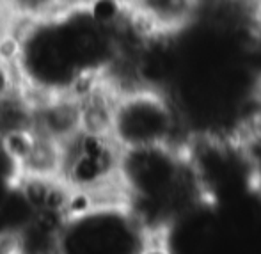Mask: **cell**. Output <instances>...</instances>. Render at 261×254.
I'll list each match as a JSON object with an SVG mask.
<instances>
[{
  "instance_id": "5b68a950",
  "label": "cell",
  "mask_w": 261,
  "mask_h": 254,
  "mask_svg": "<svg viewBox=\"0 0 261 254\" xmlns=\"http://www.w3.org/2000/svg\"><path fill=\"white\" fill-rule=\"evenodd\" d=\"M64 201L57 199L45 206L32 224L11 242L4 254H59L57 252V227L59 215Z\"/></svg>"
},
{
  "instance_id": "7a4b0ae2",
  "label": "cell",
  "mask_w": 261,
  "mask_h": 254,
  "mask_svg": "<svg viewBox=\"0 0 261 254\" xmlns=\"http://www.w3.org/2000/svg\"><path fill=\"white\" fill-rule=\"evenodd\" d=\"M110 190L162 237L197 208L208 206L190 158L189 142L116 153Z\"/></svg>"
},
{
  "instance_id": "52a82bcc",
  "label": "cell",
  "mask_w": 261,
  "mask_h": 254,
  "mask_svg": "<svg viewBox=\"0 0 261 254\" xmlns=\"http://www.w3.org/2000/svg\"><path fill=\"white\" fill-rule=\"evenodd\" d=\"M16 87L13 84L9 73V66H7V59H6V50H4V32L0 36V94L6 93V91Z\"/></svg>"
},
{
  "instance_id": "8992f818",
  "label": "cell",
  "mask_w": 261,
  "mask_h": 254,
  "mask_svg": "<svg viewBox=\"0 0 261 254\" xmlns=\"http://www.w3.org/2000/svg\"><path fill=\"white\" fill-rule=\"evenodd\" d=\"M27 180L21 139L0 132V201Z\"/></svg>"
},
{
  "instance_id": "277c9868",
  "label": "cell",
  "mask_w": 261,
  "mask_h": 254,
  "mask_svg": "<svg viewBox=\"0 0 261 254\" xmlns=\"http://www.w3.org/2000/svg\"><path fill=\"white\" fill-rule=\"evenodd\" d=\"M164 242L114 192L80 194L59 215V254H153Z\"/></svg>"
},
{
  "instance_id": "6da1fadb",
  "label": "cell",
  "mask_w": 261,
  "mask_h": 254,
  "mask_svg": "<svg viewBox=\"0 0 261 254\" xmlns=\"http://www.w3.org/2000/svg\"><path fill=\"white\" fill-rule=\"evenodd\" d=\"M21 4V2H20ZM11 7L4 50L13 84L34 103L84 100L112 84L124 59L119 4L31 2Z\"/></svg>"
},
{
  "instance_id": "3957f363",
  "label": "cell",
  "mask_w": 261,
  "mask_h": 254,
  "mask_svg": "<svg viewBox=\"0 0 261 254\" xmlns=\"http://www.w3.org/2000/svg\"><path fill=\"white\" fill-rule=\"evenodd\" d=\"M87 123L112 151H139L189 142L185 114L164 87L109 84L86 98Z\"/></svg>"
}]
</instances>
